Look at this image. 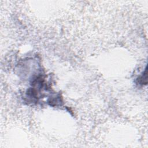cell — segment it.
I'll return each instance as SVG.
<instances>
[{
    "label": "cell",
    "mask_w": 148,
    "mask_h": 148,
    "mask_svg": "<svg viewBox=\"0 0 148 148\" xmlns=\"http://www.w3.org/2000/svg\"><path fill=\"white\" fill-rule=\"evenodd\" d=\"M137 83L141 85L147 84V69L146 68L143 74L137 79Z\"/></svg>",
    "instance_id": "obj_1"
}]
</instances>
